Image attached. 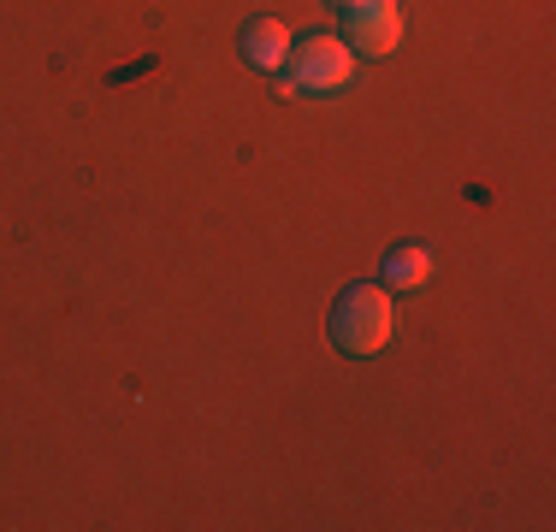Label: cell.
<instances>
[{
    "mask_svg": "<svg viewBox=\"0 0 556 532\" xmlns=\"http://www.w3.org/2000/svg\"><path fill=\"white\" fill-rule=\"evenodd\" d=\"M290 72H285V96H332V89L350 84L355 72V48L343 42V36H302V42H290Z\"/></svg>",
    "mask_w": 556,
    "mask_h": 532,
    "instance_id": "2",
    "label": "cell"
},
{
    "mask_svg": "<svg viewBox=\"0 0 556 532\" xmlns=\"http://www.w3.org/2000/svg\"><path fill=\"white\" fill-rule=\"evenodd\" d=\"M427 278H432V255H427V249L403 243V249H391V255H386V290H420Z\"/></svg>",
    "mask_w": 556,
    "mask_h": 532,
    "instance_id": "5",
    "label": "cell"
},
{
    "mask_svg": "<svg viewBox=\"0 0 556 532\" xmlns=\"http://www.w3.org/2000/svg\"><path fill=\"white\" fill-rule=\"evenodd\" d=\"M396 331L391 290L386 284H350L332 308V343L343 355H379Z\"/></svg>",
    "mask_w": 556,
    "mask_h": 532,
    "instance_id": "1",
    "label": "cell"
},
{
    "mask_svg": "<svg viewBox=\"0 0 556 532\" xmlns=\"http://www.w3.org/2000/svg\"><path fill=\"white\" fill-rule=\"evenodd\" d=\"M343 42L374 53V60H386V53H396V42H403V7H396V0H350V7H343Z\"/></svg>",
    "mask_w": 556,
    "mask_h": 532,
    "instance_id": "3",
    "label": "cell"
},
{
    "mask_svg": "<svg viewBox=\"0 0 556 532\" xmlns=\"http://www.w3.org/2000/svg\"><path fill=\"white\" fill-rule=\"evenodd\" d=\"M290 42H296V36H290L278 18H255L243 30V53H249V65H261V72H285Z\"/></svg>",
    "mask_w": 556,
    "mask_h": 532,
    "instance_id": "4",
    "label": "cell"
},
{
    "mask_svg": "<svg viewBox=\"0 0 556 532\" xmlns=\"http://www.w3.org/2000/svg\"><path fill=\"white\" fill-rule=\"evenodd\" d=\"M332 7H350V0H332Z\"/></svg>",
    "mask_w": 556,
    "mask_h": 532,
    "instance_id": "6",
    "label": "cell"
}]
</instances>
